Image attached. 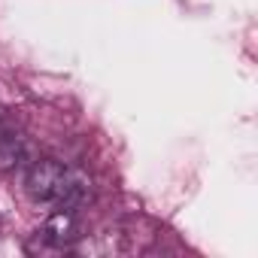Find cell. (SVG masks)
Instances as JSON below:
<instances>
[{
    "label": "cell",
    "mask_w": 258,
    "mask_h": 258,
    "mask_svg": "<svg viewBox=\"0 0 258 258\" xmlns=\"http://www.w3.org/2000/svg\"><path fill=\"white\" fill-rule=\"evenodd\" d=\"M0 121H4V106H0Z\"/></svg>",
    "instance_id": "3957f363"
},
{
    "label": "cell",
    "mask_w": 258,
    "mask_h": 258,
    "mask_svg": "<svg viewBox=\"0 0 258 258\" xmlns=\"http://www.w3.org/2000/svg\"><path fill=\"white\" fill-rule=\"evenodd\" d=\"M40 234H43V240H46L49 246H70V243H76V240L82 237V234H79V216H76V210L58 207V210L43 222Z\"/></svg>",
    "instance_id": "7a4b0ae2"
},
{
    "label": "cell",
    "mask_w": 258,
    "mask_h": 258,
    "mask_svg": "<svg viewBox=\"0 0 258 258\" xmlns=\"http://www.w3.org/2000/svg\"><path fill=\"white\" fill-rule=\"evenodd\" d=\"M25 191L40 207H70V210H76L88 198L85 179L52 158H40L28 167Z\"/></svg>",
    "instance_id": "6da1fadb"
}]
</instances>
